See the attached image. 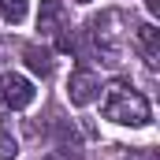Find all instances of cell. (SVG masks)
<instances>
[{
	"label": "cell",
	"mask_w": 160,
	"mask_h": 160,
	"mask_svg": "<svg viewBox=\"0 0 160 160\" xmlns=\"http://www.w3.org/2000/svg\"><path fill=\"white\" fill-rule=\"evenodd\" d=\"M89 38L97 45L101 60L108 67H116L123 60V52H127V45H130V15L119 11V8H108V11L93 15L89 19Z\"/></svg>",
	"instance_id": "1"
},
{
	"label": "cell",
	"mask_w": 160,
	"mask_h": 160,
	"mask_svg": "<svg viewBox=\"0 0 160 160\" xmlns=\"http://www.w3.org/2000/svg\"><path fill=\"white\" fill-rule=\"evenodd\" d=\"M104 119L119 123V127H145L149 123V101L130 86V82L116 78L112 86H104V104H101Z\"/></svg>",
	"instance_id": "2"
},
{
	"label": "cell",
	"mask_w": 160,
	"mask_h": 160,
	"mask_svg": "<svg viewBox=\"0 0 160 160\" xmlns=\"http://www.w3.org/2000/svg\"><path fill=\"white\" fill-rule=\"evenodd\" d=\"M34 86L30 78H22V75H8V78L0 82V97H4V112H22V108H30L34 104Z\"/></svg>",
	"instance_id": "3"
},
{
	"label": "cell",
	"mask_w": 160,
	"mask_h": 160,
	"mask_svg": "<svg viewBox=\"0 0 160 160\" xmlns=\"http://www.w3.org/2000/svg\"><path fill=\"white\" fill-rule=\"evenodd\" d=\"M67 97H71V104L75 108H86V104H93L97 97H101V78L93 75V71H71V78H67Z\"/></svg>",
	"instance_id": "4"
},
{
	"label": "cell",
	"mask_w": 160,
	"mask_h": 160,
	"mask_svg": "<svg viewBox=\"0 0 160 160\" xmlns=\"http://www.w3.org/2000/svg\"><path fill=\"white\" fill-rule=\"evenodd\" d=\"M130 38H134V48L142 52V60H145L149 67H157L160 63V30L153 22H142V26L130 30Z\"/></svg>",
	"instance_id": "5"
},
{
	"label": "cell",
	"mask_w": 160,
	"mask_h": 160,
	"mask_svg": "<svg viewBox=\"0 0 160 160\" xmlns=\"http://www.w3.org/2000/svg\"><path fill=\"white\" fill-rule=\"evenodd\" d=\"M63 26H67V11H63V4H60V0H41L38 30H41V34H48V38H56Z\"/></svg>",
	"instance_id": "6"
},
{
	"label": "cell",
	"mask_w": 160,
	"mask_h": 160,
	"mask_svg": "<svg viewBox=\"0 0 160 160\" xmlns=\"http://www.w3.org/2000/svg\"><path fill=\"white\" fill-rule=\"evenodd\" d=\"M22 60H26V67H30L34 75H41V78L52 75V52H48V48H41V45H26V48H22Z\"/></svg>",
	"instance_id": "7"
},
{
	"label": "cell",
	"mask_w": 160,
	"mask_h": 160,
	"mask_svg": "<svg viewBox=\"0 0 160 160\" xmlns=\"http://www.w3.org/2000/svg\"><path fill=\"white\" fill-rule=\"evenodd\" d=\"M0 157H4V160H15V157H19V142H15V130H11L8 112H0Z\"/></svg>",
	"instance_id": "8"
},
{
	"label": "cell",
	"mask_w": 160,
	"mask_h": 160,
	"mask_svg": "<svg viewBox=\"0 0 160 160\" xmlns=\"http://www.w3.org/2000/svg\"><path fill=\"white\" fill-rule=\"evenodd\" d=\"M26 8H30V0H0V11H4V19L11 26H19L26 19Z\"/></svg>",
	"instance_id": "9"
},
{
	"label": "cell",
	"mask_w": 160,
	"mask_h": 160,
	"mask_svg": "<svg viewBox=\"0 0 160 160\" xmlns=\"http://www.w3.org/2000/svg\"><path fill=\"white\" fill-rule=\"evenodd\" d=\"M149 11H153V15H160V0H149Z\"/></svg>",
	"instance_id": "10"
},
{
	"label": "cell",
	"mask_w": 160,
	"mask_h": 160,
	"mask_svg": "<svg viewBox=\"0 0 160 160\" xmlns=\"http://www.w3.org/2000/svg\"><path fill=\"white\" fill-rule=\"evenodd\" d=\"M41 160H63V157H41Z\"/></svg>",
	"instance_id": "11"
},
{
	"label": "cell",
	"mask_w": 160,
	"mask_h": 160,
	"mask_svg": "<svg viewBox=\"0 0 160 160\" xmlns=\"http://www.w3.org/2000/svg\"><path fill=\"white\" fill-rule=\"evenodd\" d=\"M78 4H89V0H78Z\"/></svg>",
	"instance_id": "12"
}]
</instances>
